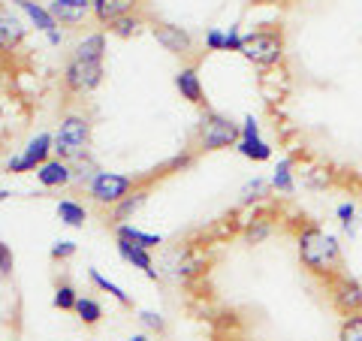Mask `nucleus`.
<instances>
[{
  "label": "nucleus",
  "instance_id": "1",
  "mask_svg": "<svg viewBox=\"0 0 362 341\" xmlns=\"http://www.w3.org/2000/svg\"><path fill=\"white\" fill-rule=\"evenodd\" d=\"M296 251H299V263L311 272V275L329 281L338 272H344V251L338 236L323 230L317 224L302 226L296 236Z\"/></svg>",
  "mask_w": 362,
  "mask_h": 341
},
{
  "label": "nucleus",
  "instance_id": "2",
  "mask_svg": "<svg viewBox=\"0 0 362 341\" xmlns=\"http://www.w3.org/2000/svg\"><path fill=\"white\" fill-rule=\"evenodd\" d=\"M199 149L206 151H221V149H235L242 139V124H235L233 118L221 115V112H206L199 118Z\"/></svg>",
  "mask_w": 362,
  "mask_h": 341
},
{
  "label": "nucleus",
  "instance_id": "3",
  "mask_svg": "<svg viewBox=\"0 0 362 341\" xmlns=\"http://www.w3.org/2000/svg\"><path fill=\"white\" fill-rule=\"evenodd\" d=\"M242 58L254 67H278L284 61V37L278 30H251L242 40Z\"/></svg>",
  "mask_w": 362,
  "mask_h": 341
},
{
  "label": "nucleus",
  "instance_id": "4",
  "mask_svg": "<svg viewBox=\"0 0 362 341\" xmlns=\"http://www.w3.org/2000/svg\"><path fill=\"white\" fill-rule=\"evenodd\" d=\"M88 139H90V124L88 118L82 115H66L61 121L58 133L52 136V151L58 154V161H73V157H78L85 149H88Z\"/></svg>",
  "mask_w": 362,
  "mask_h": 341
},
{
  "label": "nucleus",
  "instance_id": "5",
  "mask_svg": "<svg viewBox=\"0 0 362 341\" xmlns=\"http://www.w3.org/2000/svg\"><path fill=\"white\" fill-rule=\"evenodd\" d=\"M329 299L338 314L344 317L362 314V284L354 275H347V272H338L335 278H329Z\"/></svg>",
  "mask_w": 362,
  "mask_h": 341
},
{
  "label": "nucleus",
  "instance_id": "6",
  "mask_svg": "<svg viewBox=\"0 0 362 341\" xmlns=\"http://www.w3.org/2000/svg\"><path fill=\"white\" fill-rule=\"evenodd\" d=\"M103 82V61H88V58H70L64 70V85L76 94H88Z\"/></svg>",
  "mask_w": 362,
  "mask_h": 341
},
{
  "label": "nucleus",
  "instance_id": "7",
  "mask_svg": "<svg viewBox=\"0 0 362 341\" xmlns=\"http://www.w3.org/2000/svg\"><path fill=\"white\" fill-rule=\"evenodd\" d=\"M130 187H133V178L121 173H97L90 178V197L97 202H109V206H118L130 193Z\"/></svg>",
  "mask_w": 362,
  "mask_h": 341
},
{
  "label": "nucleus",
  "instance_id": "8",
  "mask_svg": "<svg viewBox=\"0 0 362 341\" xmlns=\"http://www.w3.org/2000/svg\"><path fill=\"white\" fill-rule=\"evenodd\" d=\"M52 136L49 133H40L33 136V139L28 142V149L21 157H13V161L6 163L9 173H30V169H40L45 161H49V151H52Z\"/></svg>",
  "mask_w": 362,
  "mask_h": 341
},
{
  "label": "nucleus",
  "instance_id": "9",
  "mask_svg": "<svg viewBox=\"0 0 362 341\" xmlns=\"http://www.w3.org/2000/svg\"><path fill=\"white\" fill-rule=\"evenodd\" d=\"M154 40L173 54H190L194 52V37H190L185 28H175V25H157Z\"/></svg>",
  "mask_w": 362,
  "mask_h": 341
},
{
  "label": "nucleus",
  "instance_id": "10",
  "mask_svg": "<svg viewBox=\"0 0 362 341\" xmlns=\"http://www.w3.org/2000/svg\"><path fill=\"white\" fill-rule=\"evenodd\" d=\"M175 88H178V94L185 97L187 103H194V106L206 103V94H202V82H199L197 67H185V70H178L175 73Z\"/></svg>",
  "mask_w": 362,
  "mask_h": 341
},
{
  "label": "nucleus",
  "instance_id": "11",
  "mask_svg": "<svg viewBox=\"0 0 362 341\" xmlns=\"http://www.w3.org/2000/svg\"><path fill=\"white\" fill-rule=\"evenodd\" d=\"M25 37V25H21V18L16 13H9V9H0V52H9L16 49Z\"/></svg>",
  "mask_w": 362,
  "mask_h": 341
},
{
  "label": "nucleus",
  "instance_id": "12",
  "mask_svg": "<svg viewBox=\"0 0 362 341\" xmlns=\"http://www.w3.org/2000/svg\"><path fill=\"white\" fill-rule=\"evenodd\" d=\"M269 185H272L275 193H281V197H293V193H296V175H293V161L290 157H281V161L275 163Z\"/></svg>",
  "mask_w": 362,
  "mask_h": 341
},
{
  "label": "nucleus",
  "instance_id": "13",
  "mask_svg": "<svg viewBox=\"0 0 362 341\" xmlns=\"http://www.w3.org/2000/svg\"><path fill=\"white\" fill-rule=\"evenodd\" d=\"M37 178L42 187H64L73 181V173H70V166H66V161H45L37 169Z\"/></svg>",
  "mask_w": 362,
  "mask_h": 341
},
{
  "label": "nucleus",
  "instance_id": "14",
  "mask_svg": "<svg viewBox=\"0 0 362 341\" xmlns=\"http://www.w3.org/2000/svg\"><path fill=\"white\" fill-rule=\"evenodd\" d=\"M118 254H121L124 260H127V263H133L136 269H142L148 278H157L154 263H151V254L145 251V248H139V245L127 242V238H118Z\"/></svg>",
  "mask_w": 362,
  "mask_h": 341
},
{
  "label": "nucleus",
  "instance_id": "15",
  "mask_svg": "<svg viewBox=\"0 0 362 341\" xmlns=\"http://www.w3.org/2000/svg\"><path fill=\"white\" fill-rule=\"evenodd\" d=\"M136 6V0H94V16L103 25H112L121 16H130Z\"/></svg>",
  "mask_w": 362,
  "mask_h": 341
},
{
  "label": "nucleus",
  "instance_id": "16",
  "mask_svg": "<svg viewBox=\"0 0 362 341\" xmlns=\"http://www.w3.org/2000/svg\"><path fill=\"white\" fill-rule=\"evenodd\" d=\"M13 4H18L21 9H25V13L30 16V21H33V25H37L42 33H54V28H58V18H54L49 9H42L37 0H13Z\"/></svg>",
  "mask_w": 362,
  "mask_h": 341
},
{
  "label": "nucleus",
  "instance_id": "17",
  "mask_svg": "<svg viewBox=\"0 0 362 341\" xmlns=\"http://www.w3.org/2000/svg\"><path fill=\"white\" fill-rule=\"evenodd\" d=\"M335 218H338V224H341V233L347 238H356V233H359V209H356L354 200L338 202V206H335Z\"/></svg>",
  "mask_w": 362,
  "mask_h": 341
},
{
  "label": "nucleus",
  "instance_id": "18",
  "mask_svg": "<svg viewBox=\"0 0 362 341\" xmlns=\"http://www.w3.org/2000/svg\"><path fill=\"white\" fill-rule=\"evenodd\" d=\"M235 151H239L242 157H247V161H254V163L272 161V145L263 139V136H257V139H239Z\"/></svg>",
  "mask_w": 362,
  "mask_h": 341
},
{
  "label": "nucleus",
  "instance_id": "19",
  "mask_svg": "<svg viewBox=\"0 0 362 341\" xmlns=\"http://www.w3.org/2000/svg\"><path fill=\"white\" fill-rule=\"evenodd\" d=\"M103 52H106V33H90L82 42L76 45L73 58H88V61H103Z\"/></svg>",
  "mask_w": 362,
  "mask_h": 341
},
{
  "label": "nucleus",
  "instance_id": "20",
  "mask_svg": "<svg viewBox=\"0 0 362 341\" xmlns=\"http://www.w3.org/2000/svg\"><path fill=\"white\" fill-rule=\"evenodd\" d=\"M118 238H127V242L145 248V251H148V248H154V245H163V236L142 233V230H136V226H130V224H118Z\"/></svg>",
  "mask_w": 362,
  "mask_h": 341
},
{
  "label": "nucleus",
  "instance_id": "21",
  "mask_svg": "<svg viewBox=\"0 0 362 341\" xmlns=\"http://www.w3.org/2000/svg\"><path fill=\"white\" fill-rule=\"evenodd\" d=\"M58 218H61V224H66V226H85L88 212L78 206L76 200H61V202H58Z\"/></svg>",
  "mask_w": 362,
  "mask_h": 341
},
{
  "label": "nucleus",
  "instance_id": "22",
  "mask_svg": "<svg viewBox=\"0 0 362 341\" xmlns=\"http://www.w3.org/2000/svg\"><path fill=\"white\" fill-rule=\"evenodd\" d=\"M272 193V185H269V178H263V175H254L247 185L242 187V202L245 206H251V202H259V200H266Z\"/></svg>",
  "mask_w": 362,
  "mask_h": 341
},
{
  "label": "nucleus",
  "instance_id": "23",
  "mask_svg": "<svg viewBox=\"0 0 362 341\" xmlns=\"http://www.w3.org/2000/svg\"><path fill=\"white\" fill-rule=\"evenodd\" d=\"M76 314H78V320H82V323L94 326V323H100V317H103V308H100V302H94V299L78 296V302H76Z\"/></svg>",
  "mask_w": 362,
  "mask_h": 341
},
{
  "label": "nucleus",
  "instance_id": "24",
  "mask_svg": "<svg viewBox=\"0 0 362 341\" xmlns=\"http://www.w3.org/2000/svg\"><path fill=\"white\" fill-rule=\"evenodd\" d=\"M145 197H148V193H145V190H136L133 197H124V200L118 202V206H115V221H118V224H121V221H127L130 214H133V212H136V209H139L142 202H145Z\"/></svg>",
  "mask_w": 362,
  "mask_h": 341
},
{
  "label": "nucleus",
  "instance_id": "25",
  "mask_svg": "<svg viewBox=\"0 0 362 341\" xmlns=\"http://www.w3.org/2000/svg\"><path fill=\"white\" fill-rule=\"evenodd\" d=\"M338 341H362V314L344 317L341 329H338Z\"/></svg>",
  "mask_w": 362,
  "mask_h": 341
},
{
  "label": "nucleus",
  "instance_id": "26",
  "mask_svg": "<svg viewBox=\"0 0 362 341\" xmlns=\"http://www.w3.org/2000/svg\"><path fill=\"white\" fill-rule=\"evenodd\" d=\"M90 281H94L97 284V287L100 290H106V293H112V296H115L121 305H130V296H127V293H124L121 287H118V284H112L109 278H103V275H100V272L97 269H90Z\"/></svg>",
  "mask_w": 362,
  "mask_h": 341
},
{
  "label": "nucleus",
  "instance_id": "27",
  "mask_svg": "<svg viewBox=\"0 0 362 341\" xmlns=\"http://www.w3.org/2000/svg\"><path fill=\"white\" fill-rule=\"evenodd\" d=\"M76 290L70 287V284H61L58 290H54V308H61V311H76Z\"/></svg>",
  "mask_w": 362,
  "mask_h": 341
},
{
  "label": "nucleus",
  "instance_id": "28",
  "mask_svg": "<svg viewBox=\"0 0 362 341\" xmlns=\"http://www.w3.org/2000/svg\"><path fill=\"white\" fill-rule=\"evenodd\" d=\"M269 236H272V224L254 221V224H247V230H245V242L247 245H259V242H266Z\"/></svg>",
  "mask_w": 362,
  "mask_h": 341
},
{
  "label": "nucleus",
  "instance_id": "29",
  "mask_svg": "<svg viewBox=\"0 0 362 341\" xmlns=\"http://www.w3.org/2000/svg\"><path fill=\"white\" fill-rule=\"evenodd\" d=\"M109 30L115 33V37H133L136 30H139V21H136L133 16H121V18H115L109 25Z\"/></svg>",
  "mask_w": 362,
  "mask_h": 341
},
{
  "label": "nucleus",
  "instance_id": "30",
  "mask_svg": "<svg viewBox=\"0 0 362 341\" xmlns=\"http://www.w3.org/2000/svg\"><path fill=\"white\" fill-rule=\"evenodd\" d=\"M223 37H226V30H221V28L206 30V49L209 52H223Z\"/></svg>",
  "mask_w": 362,
  "mask_h": 341
},
{
  "label": "nucleus",
  "instance_id": "31",
  "mask_svg": "<svg viewBox=\"0 0 362 341\" xmlns=\"http://www.w3.org/2000/svg\"><path fill=\"white\" fill-rule=\"evenodd\" d=\"M242 40L245 33H239V28H230L223 37V52H242Z\"/></svg>",
  "mask_w": 362,
  "mask_h": 341
},
{
  "label": "nucleus",
  "instance_id": "32",
  "mask_svg": "<svg viewBox=\"0 0 362 341\" xmlns=\"http://www.w3.org/2000/svg\"><path fill=\"white\" fill-rule=\"evenodd\" d=\"M13 263H16V260H13V251H9V245L0 242V275H4V278L13 275Z\"/></svg>",
  "mask_w": 362,
  "mask_h": 341
},
{
  "label": "nucleus",
  "instance_id": "33",
  "mask_svg": "<svg viewBox=\"0 0 362 341\" xmlns=\"http://www.w3.org/2000/svg\"><path fill=\"white\" fill-rule=\"evenodd\" d=\"M139 320H142L145 329H157V333H160V329L166 326V323H163V317H160V314H154V311H139Z\"/></svg>",
  "mask_w": 362,
  "mask_h": 341
},
{
  "label": "nucleus",
  "instance_id": "34",
  "mask_svg": "<svg viewBox=\"0 0 362 341\" xmlns=\"http://www.w3.org/2000/svg\"><path fill=\"white\" fill-rule=\"evenodd\" d=\"M259 136V121L254 115H245L242 121V139H257Z\"/></svg>",
  "mask_w": 362,
  "mask_h": 341
},
{
  "label": "nucleus",
  "instance_id": "35",
  "mask_svg": "<svg viewBox=\"0 0 362 341\" xmlns=\"http://www.w3.org/2000/svg\"><path fill=\"white\" fill-rule=\"evenodd\" d=\"M73 254H76V242H54V248H52L54 260H64V257H73Z\"/></svg>",
  "mask_w": 362,
  "mask_h": 341
},
{
  "label": "nucleus",
  "instance_id": "36",
  "mask_svg": "<svg viewBox=\"0 0 362 341\" xmlns=\"http://www.w3.org/2000/svg\"><path fill=\"white\" fill-rule=\"evenodd\" d=\"M58 6H66V9H78V13H88L94 9V0H54Z\"/></svg>",
  "mask_w": 362,
  "mask_h": 341
},
{
  "label": "nucleus",
  "instance_id": "37",
  "mask_svg": "<svg viewBox=\"0 0 362 341\" xmlns=\"http://www.w3.org/2000/svg\"><path fill=\"white\" fill-rule=\"evenodd\" d=\"M49 42H52V45H58V42H61V33H58V30L49 33Z\"/></svg>",
  "mask_w": 362,
  "mask_h": 341
},
{
  "label": "nucleus",
  "instance_id": "38",
  "mask_svg": "<svg viewBox=\"0 0 362 341\" xmlns=\"http://www.w3.org/2000/svg\"><path fill=\"white\" fill-rule=\"evenodd\" d=\"M127 341H148V335H142V333H139V335H130Z\"/></svg>",
  "mask_w": 362,
  "mask_h": 341
},
{
  "label": "nucleus",
  "instance_id": "39",
  "mask_svg": "<svg viewBox=\"0 0 362 341\" xmlns=\"http://www.w3.org/2000/svg\"><path fill=\"white\" fill-rule=\"evenodd\" d=\"M6 197H9V190H0V202H4Z\"/></svg>",
  "mask_w": 362,
  "mask_h": 341
}]
</instances>
